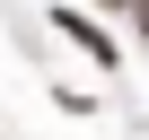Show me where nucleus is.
Returning <instances> with one entry per match:
<instances>
[{
  "instance_id": "obj_1",
  "label": "nucleus",
  "mask_w": 149,
  "mask_h": 140,
  "mask_svg": "<svg viewBox=\"0 0 149 140\" xmlns=\"http://www.w3.org/2000/svg\"><path fill=\"white\" fill-rule=\"evenodd\" d=\"M53 35H70V44H79V53H88V61H105V70H114V61H123V53H114V35H105V26H97V18H88V9H53Z\"/></svg>"
},
{
  "instance_id": "obj_2",
  "label": "nucleus",
  "mask_w": 149,
  "mask_h": 140,
  "mask_svg": "<svg viewBox=\"0 0 149 140\" xmlns=\"http://www.w3.org/2000/svg\"><path fill=\"white\" fill-rule=\"evenodd\" d=\"M132 26H140V44H149V0H132Z\"/></svg>"
},
{
  "instance_id": "obj_3",
  "label": "nucleus",
  "mask_w": 149,
  "mask_h": 140,
  "mask_svg": "<svg viewBox=\"0 0 149 140\" xmlns=\"http://www.w3.org/2000/svg\"><path fill=\"white\" fill-rule=\"evenodd\" d=\"M105 9H132V0H105Z\"/></svg>"
}]
</instances>
